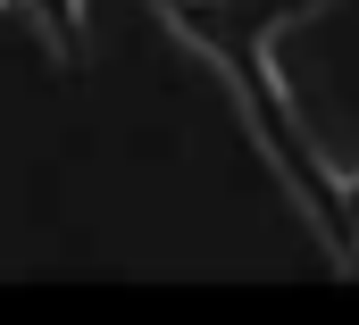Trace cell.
Segmentation results:
<instances>
[{
	"label": "cell",
	"instance_id": "1",
	"mask_svg": "<svg viewBox=\"0 0 359 325\" xmlns=\"http://www.w3.org/2000/svg\"><path fill=\"white\" fill-rule=\"evenodd\" d=\"M25 17H34V42L50 50V59H76V34H84V0H25Z\"/></svg>",
	"mask_w": 359,
	"mask_h": 325
},
{
	"label": "cell",
	"instance_id": "2",
	"mask_svg": "<svg viewBox=\"0 0 359 325\" xmlns=\"http://www.w3.org/2000/svg\"><path fill=\"white\" fill-rule=\"evenodd\" d=\"M343 217H351V250H343V267L359 275V167H343Z\"/></svg>",
	"mask_w": 359,
	"mask_h": 325
},
{
	"label": "cell",
	"instance_id": "3",
	"mask_svg": "<svg viewBox=\"0 0 359 325\" xmlns=\"http://www.w3.org/2000/svg\"><path fill=\"white\" fill-rule=\"evenodd\" d=\"M0 8H17V0H0Z\"/></svg>",
	"mask_w": 359,
	"mask_h": 325
}]
</instances>
